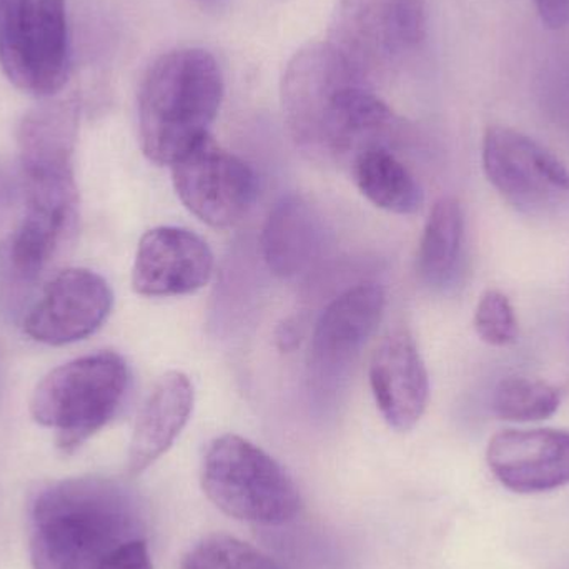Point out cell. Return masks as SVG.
I'll return each mask as SVG.
<instances>
[{
  "label": "cell",
  "mask_w": 569,
  "mask_h": 569,
  "mask_svg": "<svg viewBox=\"0 0 569 569\" xmlns=\"http://www.w3.org/2000/svg\"><path fill=\"white\" fill-rule=\"evenodd\" d=\"M142 531V511L122 485L92 477L57 481L30 508V560L33 569H99Z\"/></svg>",
  "instance_id": "1"
},
{
  "label": "cell",
  "mask_w": 569,
  "mask_h": 569,
  "mask_svg": "<svg viewBox=\"0 0 569 569\" xmlns=\"http://www.w3.org/2000/svg\"><path fill=\"white\" fill-rule=\"evenodd\" d=\"M223 99V76L212 53L177 49L156 60L139 96L140 146L150 162L172 166L209 137Z\"/></svg>",
  "instance_id": "2"
},
{
  "label": "cell",
  "mask_w": 569,
  "mask_h": 569,
  "mask_svg": "<svg viewBox=\"0 0 569 569\" xmlns=\"http://www.w3.org/2000/svg\"><path fill=\"white\" fill-rule=\"evenodd\" d=\"M129 380L126 360L113 351L77 358L37 385L30 413L57 431L60 450L72 453L116 417Z\"/></svg>",
  "instance_id": "3"
},
{
  "label": "cell",
  "mask_w": 569,
  "mask_h": 569,
  "mask_svg": "<svg viewBox=\"0 0 569 569\" xmlns=\"http://www.w3.org/2000/svg\"><path fill=\"white\" fill-rule=\"evenodd\" d=\"M202 488L223 513L250 523L283 525L301 507L300 491L282 465L239 435H223L210 445Z\"/></svg>",
  "instance_id": "4"
},
{
  "label": "cell",
  "mask_w": 569,
  "mask_h": 569,
  "mask_svg": "<svg viewBox=\"0 0 569 569\" xmlns=\"http://www.w3.org/2000/svg\"><path fill=\"white\" fill-rule=\"evenodd\" d=\"M77 127L79 110L73 100L42 103L20 122L17 142L26 186V212L76 222Z\"/></svg>",
  "instance_id": "5"
},
{
  "label": "cell",
  "mask_w": 569,
  "mask_h": 569,
  "mask_svg": "<svg viewBox=\"0 0 569 569\" xmlns=\"http://www.w3.org/2000/svg\"><path fill=\"white\" fill-rule=\"evenodd\" d=\"M0 67L32 96L52 97L66 86V0H0Z\"/></svg>",
  "instance_id": "6"
},
{
  "label": "cell",
  "mask_w": 569,
  "mask_h": 569,
  "mask_svg": "<svg viewBox=\"0 0 569 569\" xmlns=\"http://www.w3.org/2000/svg\"><path fill=\"white\" fill-rule=\"evenodd\" d=\"M425 37L423 0H340L330 42L370 79L403 62Z\"/></svg>",
  "instance_id": "7"
},
{
  "label": "cell",
  "mask_w": 569,
  "mask_h": 569,
  "mask_svg": "<svg viewBox=\"0 0 569 569\" xmlns=\"http://www.w3.org/2000/svg\"><path fill=\"white\" fill-rule=\"evenodd\" d=\"M170 167L183 206L216 229L239 223L259 196V180L252 167L210 136Z\"/></svg>",
  "instance_id": "8"
},
{
  "label": "cell",
  "mask_w": 569,
  "mask_h": 569,
  "mask_svg": "<svg viewBox=\"0 0 569 569\" xmlns=\"http://www.w3.org/2000/svg\"><path fill=\"white\" fill-rule=\"evenodd\" d=\"M481 159L491 186L521 212H545L569 192V172L560 159L510 127L485 132Z\"/></svg>",
  "instance_id": "9"
},
{
  "label": "cell",
  "mask_w": 569,
  "mask_h": 569,
  "mask_svg": "<svg viewBox=\"0 0 569 569\" xmlns=\"http://www.w3.org/2000/svg\"><path fill=\"white\" fill-rule=\"evenodd\" d=\"M357 76L361 73L330 40L308 43L291 57L280 97L288 130L305 152L313 153L321 117L337 90Z\"/></svg>",
  "instance_id": "10"
},
{
  "label": "cell",
  "mask_w": 569,
  "mask_h": 569,
  "mask_svg": "<svg viewBox=\"0 0 569 569\" xmlns=\"http://www.w3.org/2000/svg\"><path fill=\"white\" fill-rule=\"evenodd\" d=\"M112 305V290L99 273L63 270L43 288L42 297L23 320V330L40 343H73L96 333Z\"/></svg>",
  "instance_id": "11"
},
{
  "label": "cell",
  "mask_w": 569,
  "mask_h": 569,
  "mask_svg": "<svg viewBox=\"0 0 569 569\" xmlns=\"http://www.w3.org/2000/svg\"><path fill=\"white\" fill-rule=\"evenodd\" d=\"M213 253L209 243L180 227H157L140 240L133 262V290L143 297H180L209 283Z\"/></svg>",
  "instance_id": "12"
},
{
  "label": "cell",
  "mask_w": 569,
  "mask_h": 569,
  "mask_svg": "<svg viewBox=\"0 0 569 569\" xmlns=\"http://www.w3.org/2000/svg\"><path fill=\"white\" fill-rule=\"evenodd\" d=\"M488 467L515 493H545L569 485V430H505L488 445Z\"/></svg>",
  "instance_id": "13"
},
{
  "label": "cell",
  "mask_w": 569,
  "mask_h": 569,
  "mask_svg": "<svg viewBox=\"0 0 569 569\" xmlns=\"http://www.w3.org/2000/svg\"><path fill=\"white\" fill-rule=\"evenodd\" d=\"M385 310V291L360 283L335 298L318 318L311 338V370L320 381L340 378L377 330Z\"/></svg>",
  "instance_id": "14"
},
{
  "label": "cell",
  "mask_w": 569,
  "mask_h": 569,
  "mask_svg": "<svg viewBox=\"0 0 569 569\" xmlns=\"http://www.w3.org/2000/svg\"><path fill=\"white\" fill-rule=\"evenodd\" d=\"M370 385L391 428L408 431L421 420L430 397L427 367L408 331L387 335L371 355Z\"/></svg>",
  "instance_id": "15"
},
{
  "label": "cell",
  "mask_w": 569,
  "mask_h": 569,
  "mask_svg": "<svg viewBox=\"0 0 569 569\" xmlns=\"http://www.w3.org/2000/svg\"><path fill=\"white\" fill-rule=\"evenodd\" d=\"M196 401L192 381L182 371H169L157 381L147 397L129 448L130 475H140L169 451L177 440Z\"/></svg>",
  "instance_id": "16"
},
{
  "label": "cell",
  "mask_w": 569,
  "mask_h": 569,
  "mask_svg": "<svg viewBox=\"0 0 569 569\" xmlns=\"http://www.w3.org/2000/svg\"><path fill=\"white\" fill-rule=\"evenodd\" d=\"M260 243L270 272L280 279H295L320 259L325 226L308 200L291 193L270 210Z\"/></svg>",
  "instance_id": "17"
},
{
  "label": "cell",
  "mask_w": 569,
  "mask_h": 569,
  "mask_svg": "<svg viewBox=\"0 0 569 569\" xmlns=\"http://www.w3.org/2000/svg\"><path fill=\"white\" fill-rule=\"evenodd\" d=\"M350 167L358 190L378 209L411 216L423 206L420 183L391 149L367 150Z\"/></svg>",
  "instance_id": "18"
},
{
  "label": "cell",
  "mask_w": 569,
  "mask_h": 569,
  "mask_svg": "<svg viewBox=\"0 0 569 569\" xmlns=\"http://www.w3.org/2000/svg\"><path fill=\"white\" fill-rule=\"evenodd\" d=\"M463 233L460 202L455 197H441L428 216L418 247V273L425 282L443 284L453 276L461 256Z\"/></svg>",
  "instance_id": "19"
},
{
  "label": "cell",
  "mask_w": 569,
  "mask_h": 569,
  "mask_svg": "<svg viewBox=\"0 0 569 569\" xmlns=\"http://www.w3.org/2000/svg\"><path fill=\"white\" fill-rule=\"evenodd\" d=\"M561 398L557 385L540 378L508 377L495 388L491 408L500 420L528 423L553 417Z\"/></svg>",
  "instance_id": "20"
},
{
  "label": "cell",
  "mask_w": 569,
  "mask_h": 569,
  "mask_svg": "<svg viewBox=\"0 0 569 569\" xmlns=\"http://www.w3.org/2000/svg\"><path fill=\"white\" fill-rule=\"evenodd\" d=\"M180 569H282L269 555L229 535H212L190 548Z\"/></svg>",
  "instance_id": "21"
},
{
  "label": "cell",
  "mask_w": 569,
  "mask_h": 569,
  "mask_svg": "<svg viewBox=\"0 0 569 569\" xmlns=\"http://www.w3.org/2000/svg\"><path fill=\"white\" fill-rule=\"evenodd\" d=\"M475 331L491 347H508L518 338V320L510 298L500 290H487L478 301Z\"/></svg>",
  "instance_id": "22"
},
{
  "label": "cell",
  "mask_w": 569,
  "mask_h": 569,
  "mask_svg": "<svg viewBox=\"0 0 569 569\" xmlns=\"http://www.w3.org/2000/svg\"><path fill=\"white\" fill-rule=\"evenodd\" d=\"M99 569H152V560H150L146 540L139 538V540L129 541V543L117 548L103 560Z\"/></svg>",
  "instance_id": "23"
},
{
  "label": "cell",
  "mask_w": 569,
  "mask_h": 569,
  "mask_svg": "<svg viewBox=\"0 0 569 569\" xmlns=\"http://www.w3.org/2000/svg\"><path fill=\"white\" fill-rule=\"evenodd\" d=\"M545 26L563 29L569 23V0H533Z\"/></svg>",
  "instance_id": "24"
},
{
  "label": "cell",
  "mask_w": 569,
  "mask_h": 569,
  "mask_svg": "<svg viewBox=\"0 0 569 569\" xmlns=\"http://www.w3.org/2000/svg\"><path fill=\"white\" fill-rule=\"evenodd\" d=\"M300 325L297 327V323L290 320L280 325L279 331H277V343H279L280 350L283 351L295 350L300 345Z\"/></svg>",
  "instance_id": "25"
}]
</instances>
